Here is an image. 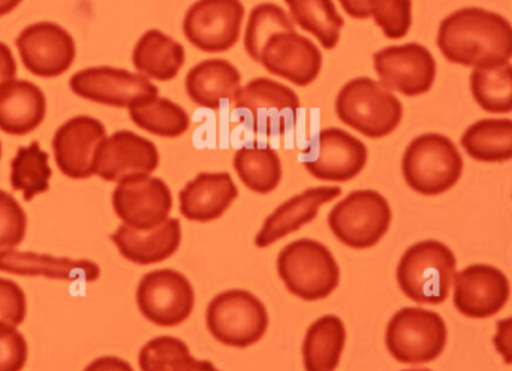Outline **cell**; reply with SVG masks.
I'll list each match as a JSON object with an SVG mask.
<instances>
[{
    "mask_svg": "<svg viewBox=\"0 0 512 371\" xmlns=\"http://www.w3.org/2000/svg\"><path fill=\"white\" fill-rule=\"evenodd\" d=\"M259 63L270 74L307 87L321 74L322 53L315 42L300 33L279 32L265 42Z\"/></svg>",
    "mask_w": 512,
    "mask_h": 371,
    "instance_id": "ac0fdd59",
    "label": "cell"
},
{
    "mask_svg": "<svg viewBox=\"0 0 512 371\" xmlns=\"http://www.w3.org/2000/svg\"><path fill=\"white\" fill-rule=\"evenodd\" d=\"M207 330L221 345L248 349L267 333V307L252 292L230 289L210 301L206 313Z\"/></svg>",
    "mask_w": 512,
    "mask_h": 371,
    "instance_id": "8992f818",
    "label": "cell"
},
{
    "mask_svg": "<svg viewBox=\"0 0 512 371\" xmlns=\"http://www.w3.org/2000/svg\"><path fill=\"white\" fill-rule=\"evenodd\" d=\"M277 274L294 297L321 301L340 285V267L331 250L312 238H301L283 247L277 256Z\"/></svg>",
    "mask_w": 512,
    "mask_h": 371,
    "instance_id": "277c9868",
    "label": "cell"
},
{
    "mask_svg": "<svg viewBox=\"0 0 512 371\" xmlns=\"http://www.w3.org/2000/svg\"><path fill=\"white\" fill-rule=\"evenodd\" d=\"M233 101L236 108L249 111L254 116L259 111H276L295 117L300 108V99L291 87L264 77L255 78L240 87Z\"/></svg>",
    "mask_w": 512,
    "mask_h": 371,
    "instance_id": "d6a6232c",
    "label": "cell"
},
{
    "mask_svg": "<svg viewBox=\"0 0 512 371\" xmlns=\"http://www.w3.org/2000/svg\"><path fill=\"white\" fill-rule=\"evenodd\" d=\"M342 195L337 186L310 187L280 204L262 223L255 237L258 249H267L318 217L319 210Z\"/></svg>",
    "mask_w": 512,
    "mask_h": 371,
    "instance_id": "ffe728a7",
    "label": "cell"
},
{
    "mask_svg": "<svg viewBox=\"0 0 512 371\" xmlns=\"http://www.w3.org/2000/svg\"><path fill=\"white\" fill-rule=\"evenodd\" d=\"M186 62L185 47L167 33L150 29L138 39L132 51V63L138 74L149 80H174Z\"/></svg>",
    "mask_w": 512,
    "mask_h": 371,
    "instance_id": "484cf974",
    "label": "cell"
},
{
    "mask_svg": "<svg viewBox=\"0 0 512 371\" xmlns=\"http://www.w3.org/2000/svg\"><path fill=\"white\" fill-rule=\"evenodd\" d=\"M15 77H17V62L14 54L8 45L0 42V86L15 80Z\"/></svg>",
    "mask_w": 512,
    "mask_h": 371,
    "instance_id": "b9f144b4",
    "label": "cell"
},
{
    "mask_svg": "<svg viewBox=\"0 0 512 371\" xmlns=\"http://www.w3.org/2000/svg\"><path fill=\"white\" fill-rule=\"evenodd\" d=\"M339 2L349 17L355 18V20H367V18H370L367 0H339Z\"/></svg>",
    "mask_w": 512,
    "mask_h": 371,
    "instance_id": "ee69618b",
    "label": "cell"
},
{
    "mask_svg": "<svg viewBox=\"0 0 512 371\" xmlns=\"http://www.w3.org/2000/svg\"><path fill=\"white\" fill-rule=\"evenodd\" d=\"M116 216L129 228L149 231L170 219L173 193L162 179L152 174L126 177L113 192Z\"/></svg>",
    "mask_w": 512,
    "mask_h": 371,
    "instance_id": "5bb4252c",
    "label": "cell"
},
{
    "mask_svg": "<svg viewBox=\"0 0 512 371\" xmlns=\"http://www.w3.org/2000/svg\"><path fill=\"white\" fill-rule=\"evenodd\" d=\"M47 114V98L36 84L12 80L0 86V131L23 137L38 129Z\"/></svg>",
    "mask_w": 512,
    "mask_h": 371,
    "instance_id": "cb8c5ba5",
    "label": "cell"
},
{
    "mask_svg": "<svg viewBox=\"0 0 512 371\" xmlns=\"http://www.w3.org/2000/svg\"><path fill=\"white\" fill-rule=\"evenodd\" d=\"M373 66L385 89L408 98L429 93L438 74L435 57L417 42L382 48L373 54Z\"/></svg>",
    "mask_w": 512,
    "mask_h": 371,
    "instance_id": "4fadbf2b",
    "label": "cell"
},
{
    "mask_svg": "<svg viewBox=\"0 0 512 371\" xmlns=\"http://www.w3.org/2000/svg\"><path fill=\"white\" fill-rule=\"evenodd\" d=\"M294 24L318 39L325 50H334L345 26L333 0H285Z\"/></svg>",
    "mask_w": 512,
    "mask_h": 371,
    "instance_id": "f1b7e54d",
    "label": "cell"
},
{
    "mask_svg": "<svg viewBox=\"0 0 512 371\" xmlns=\"http://www.w3.org/2000/svg\"><path fill=\"white\" fill-rule=\"evenodd\" d=\"M448 331L439 313L405 307L394 313L385 330V346L400 364L433 363L444 354Z\"/></svg>",
    "mask_w": 512,
    "mask_h": 371,
    "instance_id": "52a82bcc",
    "label": "cell"
},
{
    "mask_svg": "<svg viewBox=\"0 0 512 371\" xmlns=\"http://www.w3.org/2000/svg\"><path fill=\"white\" fill-rule=\"evenodd\" d=\"M496 352L508 366H512V318L501 319L496 324V334L493 337Z\"/></svg>",
    "mask_w": 512,
    "mask_h": 371,
    "instance_id": "60d3db41",
    "label": "cell"
},
{
    "mask_svg": "<svg viewBox=\"0 0 512 371\" xmlns=\"http://www.w3.org/2000/svg\"><path fill=\"white\" fill-rule=\"evenodd\" d=\"M53 171L50 167V156L41 149L39 143L20 147L11 162L12 189L21 192L24 201H32L35 196L50 190Z\"/></svg>",
    "mask_w": 512,
    "mask_h": 371,
    "instance_id": "836d02e7",
    "label": "cell"
},
{
    "mask_svg": "<svg viewBox=\"0 0 512 371\" xmlns=\"http://www.w3.org/2000/svg\"><path fill=\"white\" fill-rule=\"evenodd\" d=\"M453 250L438 240H424L409 247L397 265L399 288L418 304L444 303L456 276Z\"/></svg>",
    "mask_w": 512,
    "mask_h": 371,
    "instance_id": "3957f363",
    "label": "cell"
},
{
    "mask_svg": "<svg viewBox=\"0 0 512 371\" xmlns=\"http://www.w3.org/2000/svg\"><path fill=\"white\" fill-rule=\"evenodd\" d=\"M69 87L75 95L95 104L114 108L140 107L158 98V86L138 72L96 66L72 75Z\"/></svg>",
    "mask_w": 512,
    "mask_h": 371,
    "instance_id": "8fae6325",
    "label": "cell"
},
{
    "mask_svg": "<svg viewBox=\"0 0 512 371\" xmlns=\"http://www.w3.org/2000/svg\"><path fill=\"white\" fill-rule=\"evenodd\" d=\"M402 371H433L429 369H408V370H402Z\"/></svg>",
    "mask_w": 512,
    "mask_h": 371,
    "instance_id": "bcb514c9",
    "label": "cell"
},
{
    "mask_svg": "<svg viewBox=\"0 0 512 371\" xmlns=\"http://www.w3.org/2000/svg\"><path fill=\"white\" fill-rule=\"evenodd\" d=\"M84 371H135L128 361L119 357H101L93 360Z\"/></svg>",
    "mask_w": 512,
    "mask_h": 371,
    "instance_id": "7bdbcfd3",
    "label": "cell"
},
{
    "mask_svg": "<svg viewBox=\"0 0 512 371\" xmlns=\"http://www.w3.org/2000/svg\"><path fill=\"white\" fill-rule=\"evenodd\" d=\"M21 2H23V0H0V17L11 14L14 9L20 6Z\"/></svg>",
    "mask_w": 512,
    "mask_h": 371,
    "instance_id": "f6af8a7d",
    "label": "cell"
},
{
    "mask_svg": "<svg viewBox=\"0 0 512 371\" xmlns=\"http://www.w3.org/2000/svg\"><path fill=\"white\" fill-rule=\"evenodd\" d=\"M0 158H2V143H0Z\"/></svg>",
    "mask_w": 512,
    "mask_h": 371,
    "instance_id": "7dc6e473",
    "label": "cell"
},
{
    "mask_svg": "<svg viewBox=\"0 0 512 371\" xmlns=\"http://www.w3.org/2000/svg\"><path fill=\"white\" fill-rule=\"evenodd\" d=\"M105 138L107 129L95 117L77 116L63 123L53 138L54 161L60 173L72 180L95 176L96 153Z\"/></svg>",
    "mask_w": 512,
    "mask_h": 371,
    "instance_id": "e0dca14e",
    "label": "cell"
},
{
    "mask_svg": "<svg viewBox=\"0 0 512 371\" xmlns=\"http://www.w3.org/2000/svg\"><path fill=\"white\" fill-rule=\"evenodd\" d=\"M245 14L242 0H197L183 18V33L204 53H225L239 42Z\"/></svg>",
    "mask_w": 512,
    "mask_h": 371,
    "instance_id": "7c38bea8",
    "label": "cell"
},
{
    "mask_svg": "<svg viewBox=\"0 0 512 371\" xmlns=\"http://www.w3.org/2000/svg\"><path fill=\"white\" fill-rule=\"evenodd\" d=\"M110 238L126 261L141 267L161 264L179 250L182 223L176 217H170L149 231H137L122 223Z\"/></svg>",
    "mask_w": 512,
    "mask_h": 371,
    "instance_id": "44dd1931",
    "label": "cell"
},
{
    "mask_svg": "<svg viewBox=\"0 0 512 371\" xmlns=\"http://www.w3.org/2000/svg\"><path fill=\"white\" fill-rule=\"evenodd\" d=\"M26 231V211L11 193L0 190V252L17 249Z\"/></svg>",
    "mask_w": 512,
    "mask_h": 371,
    "instance_id": "74e56055",
    "label": "cell"
},
{
    "mask_svg": "<svg viewBox=\"0 0 512 371\" xmlns=\"http://www.w3.org/2000/svg\"><path fill=\"white\" fill-rule=\"evenodd\" d=\"M475 102L490 114L512 113V65L478 66L471 74Z\"/></svg>",
    "mask_w": 512,
    "mask_h": 371,
    "instance_id": "1f68e13d",
    "label": "cell"
},
{
    "mask_svg": "<svg viewBox=\"0 0 512 371\" xmlns=\"http://www.w3.org/2000/svg\"><path fill=\"white\" fill-rule=\"evenodd\" d=\"M15 45L24 68L39 78L60 77L77 57L71 33L51 21L30 24L21 30Z\"/></svg>",
    "mask_w": 512,
    "mask_h": 371,
    "instance_id": "9a60e30c",
    "label": "cell"
},
{
    "mask_svg": "<svg viewBox=\"0 0 512 371\" xmlns=\"http://www.w3.org/2000/svg\"><path fill=\"white\" fill-rule=\"evenodd\" d=\"M279 32H295L291 15L276 3H259L251 11L245 29V50L259 63L261 51L270 36Z\"/></svg>",
    "mask_w": 512,
    "mask_h": 371,
    "instance_id": "d590c367",
    "label": "cell"
},
{
    "mask_svg": "<svg viewBox=\"0 0 512 371\" xmlns=\"http://www.w3.org/2000/svg\"><path fill=\"white\" fill-rule=\"evenodd\" d=\"M369 150L363 141L339 128L322 129L306 150L301 164L313 179L346 183L363 173Z\"/></svg>",
    "mask_w": 512,
    "mask_h": 371,
    "instance_id": "9c48e42d",
    "label": "cell"
},
{
    "mask_svg": "<svg viewBox=\"0 0 512 371\" xmlns=\"http://www.w3.org/2000/svg\"><path fill=\"white\" fill-rule=\"evenodd\" d=\"M186 93L198 107L219 110L242 87L239 69L225 59H209L195 65L186 75Z\"/></svg>",
    "mask_w": 512,
    "mask_h": 371,
    "instance_id": "d4e9b609",
    "label": "cell"
},
{
    "mask_svg": "<svg viewBox=\"0 0 512 371\" xmlns=\"http://www.w3.org/2000/svg\"><path fill=\"white\" fill-rule=\"evenodd\" d=\"M135 298L141 315L162 328L179 327L195 307L194 286L185 274L171 268L144 274Z\"/></svg>",
    "mask_w": 512,
    "mask_h": 371,
    "instance_id": "30bf717a",
    "label": "cell"
},
{
    "mask_svg": "<svg viewBox=\"0 0 512 371\" xmlns=\"http://www.w3.org/2000/svg\"><path fill=\"white\" fill-rule=\"evenodd\" d=\"M438 47L454 65H498L512 59V24L483 8H463L444 18Z\"/></svg>",
    "mask_w": 512,
    "mask_h": 371,
    "instance_id": "6da1fadb",
    "label": "cell"
},
{
    "mask_svg": "<svg viewBox=\"0 0 512 371\" xmlns=\"http://www.w3.org/2000/svg\"><path fill=\"white\" fill-rule=\"evenodd\" d=\"M334 108L343 125L372 140L393 134L403 119L399 98L369 77L348 81L337 93Z\"/></svg>",
    "mask_w": 512,
    "mask_h": 371,
    "instance_id": "7a4b0ae2",
    "label": "cell"
},
{
    "mask_svg": "<svg viewBox=\"0 0 512 371\" xmlns=\"http://www.w3.org/2000/svg\"><path fill=\"white\" fill-rule=\"evenodd\" d=\"M454 307L466 318L487 319L502 312L511 297L507 274L493 265L474 264L454 276Z\"/></svg>",
    "mask_w": 512,
    "mask_h": 371,
    "instance_id": "2e32d148",
    "label": "cell"
},
{
    "mask_svg": "<svg viewBox=\"0 0 512 371\" xmlns=\"http://www.w3.org/2000/svg\"><path fill=\"white\" fill-rule=\"evenodd\" d=\"M393 220L390 202L372 189L354 190L328 214L334 237L355 250L372 249L387 235Z\"/></svg>",
    "mask_w": 512,
    "mask_h": 371,
    "instance_id": "ba28073f",
    "label": "cell"
},
{
    "mask_svg": "<svg viewBox=\"0 0 512 371\" xmlns=\"http://www.w3.org/2000/svg\"><path fill=\"white\" fill-rule=\"evenodd\" d=\"M29 346L23 334L0 322V371H21L26 367Z\"/></svg>",
    "mask_w": 512,
    "mask_h": 371,
    "instance_id": "f35d334b",
    "label": "cell"
},
{
    "mask_svg": "<svg viewBox=\"0 0 512 371\" xmlns=\"http://www.w3.org/2000/svg\"><path fill=\"white\" fill-rule=\"evenodd\" d=\"M370 17L385 38L402 39L412 27V0H367Z\"/></svg>",
    "mask_w": 512,
    "mask_h": 371,
    "instance_id": "8d00e7d4",
    "label": "cell"
},
{
    "mask_svg": "<svg viewBox=\"0 0 512 371\" xmlns=\"http://www.w3.org/2000/svg\"><path fill=\"white\" fill-rule=\"evenodd\" d=\"M462 147L484 164L512 161V120L483 119L466 129Z\"/></svg>",
    "mask_w": 512,
    "mask_h": 371,
    "instance_id": "83f0119b",
    "label": "cell"
},
{
    "mask_svg": "<svg viewBox=\"0 0 512 371\" xmlns=\"http://www.w3.org/2000/svg\"><path fill=\"white\" fill-rule=\"evenodd\" d=\"M0 273L45 277L63 282H96L101 277V268L87 259L56 258L42 253L11 249L0 252Z\"/></svg>",
    "mask_w": 512,
    "mask_h": 371,
    "instance_id": "603a6c76",
    "label": "cell"
},
{
    "mask_svg": "<svg viewBox=\"0 0 512 371\" xmlns=\"http://www.w3.org/2000/svg\"><path fill=\"white\" fill-rule=\"evenodd\" d=\"M141 371H221L207 360L192 357L183 340L159 336L149 340L138 355Z\"/></svg>",
    "mask_w": 512,
    "mask_h": 371,
    "instance_id": "4dcf8cb0",
    "label": "cell"
},
{
    "mask_svg": "<svg viewBox=\"0 0 512 371\" xmlns=\"http://www.w3.org/2000/svg\"><path fill=\"white\" fill-rule=\"evenodd\" d=\"M27 315V300L23 289L14 280L0 277V322L20 327Z\"/></svg>",
    "mask_w": 512,
    "mask_h": 371,
    "instance_id": "ab89813d",
    "label": "cell"
},
{
    "mask_svg": "<svg viewBox=\"0 0 512 371\" xmlns=\"http://www.w3.org/2000/svg\"><path fill=\"white\" fill-rule=\"evenodd\" d=\"M237 196L230 173H201L180 190V214L191 222H213L227 213Z\"/></svg>",
    "mask_w": 512,
    "mask_h": 371,
    "instance_id": "7402d4cb",
    "label": "cell"
},
{
    "mask_svg": "<svg viewBox=\"0 0 512 371\" xmlns=\"http://www.w3.org/2000/svg\"><path fill=\"white\" fill-rule=\"evenodd\" d=\"M233 164L243 185L258 195L274 192L282 182V161L271 147H242Z\"/></svg>",
    "mask_w": 512,
    "mask_h": 371,
    "instance_id": "f546056e",
    "label": "cell"
},
{
    "mask_svg": "<svg viewBox=\"0 0 512 371\" xmlns=\"http://www.w3.org/2000/svg\"><path fill=\"white\" fill-rule=\"evenodd\" d=\"M128 111L134 125L156 137L179 138L191 126V117L185 108L161 96Z\"/></svg>",
    "mask_w": 512,
    "mask_h": 371,
    "instance_id": "e575fe53",
    "label": "cell"
},
{
    "mask_svg": "<svg viewBox=\"0 0 512 371\" xmlns=\"http://www.w3.org/2000/svg\"><path fill=\"white\" fill-rule=\"evenodd\" d=\"M346 345V328L336 315L316 319L303 340V364L306 371H336Z\"/></svg>",
    "mask_w": 512,
    "mask_h": 371,
    "instance_id": "4316f807",
    "label": "cell"
},
{
    "mask_svg": "<svg viewBox=\"0 0 512 371\" xmlns=\"http://www.w3.org/2000/svg\"><path fill=\"white\" fill-rule=\"evenodd\" d=\"M465 162L451 138L424 134L411 141L402 159L406 185L424 196L448 192L462 179Z\"/></svg>",
    "mask_w": 512,
    "mask_h": 371,
    "instance_id": "5b68a950",
    "label": "cell"
},
{
    "mask_svg": "<svg viewBox=\"0 0 512 371\" xmlns=\"http://www.w3.org/2000/svg\"><path fill=\"white\" fill-rule=\"evenodd\" d=\"M161 164L158 147L131 131H117L105 138L95 159V176L119 183L126 177L153 174Z\"/></svg>",
    "mask_w": 512,
    "mask_h": 371,
    "instance_id": "d6986e66",
    "label": "cell"
}]
</instances>
